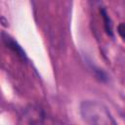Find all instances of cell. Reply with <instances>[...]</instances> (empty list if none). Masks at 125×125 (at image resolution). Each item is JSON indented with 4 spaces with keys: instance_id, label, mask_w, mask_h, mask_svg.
<instances>
[{
    "instance_id": "1",
    "label": "cell",
    "mask_w": 125,
    "mask_h": 125,
    "mask_svg": "<svg viewBox=\"0 0 125 125\" xmlns=\"http://www.w3.org/2000/svg\"><path fill=\"white\" fill-rule=\"evenodd\" d=\"M80 114L84 122L97 125H115L107 107L98 101H84L80 104Z\"/></svg>"
},
{
    "instance_id": "2",
    "label": "cell",
    "mask_w": 125,
    "mask_h": 125,
    "mask_svg": "<svg viewBox=\"0 0 125 125\" xmlns=\"http://www.w3.org/2000/svg\"><path fill=\"white\" fill-rule=\"evenodd\" d=\"M2 40H3V43L5 44V46L7 48H9L10 50H12L22 61H26V55H25V53L23 52V50L21 49V47L11 36H9L8 34H6V33L3 32L2 33Z\"/></svg>"
},
{
    "instance_id": "3",
    "label": "cell",
    "mask_w": 125,
    "mask_h": 125,
    "mask_svg": "<svg viewBox=\"0 0 125 125\" xmlns=\"http://www.w3.org/2000/svg\"><path fill=\"white\" fill-rule=\"evenodd\" d=\"M101 15H102V18L104 20V29H105V32L107 35L109 36H113V31H112V22H111V20L110 18L108 17L105 9H102L101 10Z\"/></svg>"
},
{
    "instance_id": "4",
    "label": "cell",
    "mask_w": 125,
    "mask_h": 125,
    "mask_svg": "<svg viewBox=\"0 0 125 125\" xmlns=\"http://www.w3.org/2000/svg\"><path fill=\"white\" fill-rule=\"evenodd\" d=\"M117 32L120 37L125 41V22H121L117 27Z\"/></svg>"
}]
</instances>
